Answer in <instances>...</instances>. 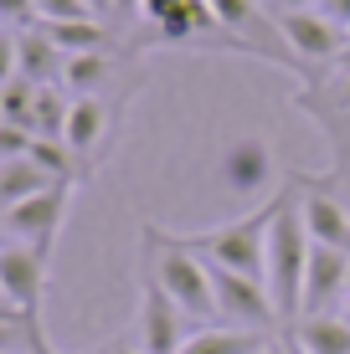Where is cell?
Masks as SVG:
<instances>
[{"instance_id": "obj_1", "label": "cell", "mask_w": 350, "mask_h": 354, "mask_svg": "<svg viewBox=\"0 0 350 354\" xmlns=\"http://www.w3.org/2000/svg\"><path fill=\"white\" fill-rule=\"evenodd\" d=\"M139 272L155 277V283L165 288V298H170L191 324H222L216 319V292H211V267L180 236H170V231H160L150 221L139 226Z\"/></svg>"}, {"instance_id": "obj_2", "label": "cell", "mask_w": 350, "mask_h": 354, "mask_svg": "<svg viewBox=\"0 0 350 354\" xmlns=\"http://www.w3.org/2000/svg\"><path fill=\"white\" fill-rule=\"evenodd\" d=\"M309 247H315V241H309L304 216H299V185L288 180V169H283L279 211H273V226H268V267H263V283H268V298H273V308H279V324L299 319Z\"/></svg>"}, {"instance_id": "obj_3", "label": "cell", "mask_w": 350, "mask_h": 354, "mask_svg": "<svg viewBox=\"0 0 350 354\" xmlns=\"http://www.w3.org/2000/svg\"><path fill=\"white\" fill-rule=\"evenodd\" d=\"M273 211H279V190H273L263 205H252L247 216H232V221H222V226H211V231H191V236H180V241H186V247L196 252L207 267L263 277V267H268V226H273Z\"/></svg>"}, {"instance_id": "obj_4", "label": "cell", "mask_w": 350, "mask_h": 354, "mask_svg": "<svg viewBox=\"0 0 350 354\" xmlns=\"http://www.w3.org/2000/svg\"><path fill=\"white\" fill-rule=\"evenodd\" d=\"M124 113H129V97H72L62 139H67V149L78 154V165H82L88 180H93V169L114 154L119 129H124Z\"/></svg>"}, {"instance_id": "obj_5", "label": "cell", "mask_w": 350, "mask_h": 354, "mask_svg": "<svg viewBox=\"0 0 350 354\" xmlns=\"http://www.w3.org/2000/svg\"><path fill=\"white\" fill-rule=\"evenodd\" d=\"M67 205H72V180H57L52 190H42V195H31V201L0 211V236L42 252V257H52L57 236H62V226H67Z\"/></svg>"}, {"instance_id": "obj_6", "label": "cell", "mask_w": 350, "mask_h": 354, "mask_svg": "<svg viewBox=\"0 0 350 354\" xmlns=\"http://www.w3.org/2000/svg\"><path fill=\"white\" fill-rule=\"evenodd\" d=\"M216 185H222L232 201H258V195L279 190V165H273V149L263 139H232L216 160Z\"/></svg>"}, {"instance_id": "obj_7", "label": "cell", "mask_w": 350, "mask_h": 354, "mask_svg": "<svg viewBox=\"0 0 350 354\" xmlns=\"http://www.w3.org/2000/svg\"><path fill=\"white\" fill-rule=\"evenodd\" d=\"M211 292H216V319H222V324H232V328H263V334H273L279 308H273L268 283H263V277L222 272V267H211Z\"/></svg>"}, {"instance_id": "obj_8", "label": "cell", "mask_w": 350, "mask_h": 354, "mask_svg": "<svg viewBox=\"0 0 350 354\" xmlns=\"http://www.w3.org/2000/svg\"><path fill=\"white\" fill-rule=\"evenodd\" d=\"M46 277H52V257L21 247V241H0V292H6V303L31 324H42Z\"/></svg>"}, {"instance_id": "obj_9", "label": "cell", "mask_w": 350, "mask_h": 354, "mask_svg": "<svg viewBox=\"0 0 350 354\" xmlns=\"http://www.w3.org/2000/svg\"><path fill=\"white\" fill-rule=\"evenodd\" d=\"M191 334H196V328H191V319L165 298V288L155 283V277L139 272V319H134L139 349L144 354H180Z\"/></svg>"}, {"instance_id": "obj_10", "label": "cell", "mask_w": 350, "mask_h": 354, "mask_svg": "<svg viewBox=\"0 0 350 354\" xmlns=\"http://www.w3.org/2000/svg\"><path fill=\"white\" fill-rule=\"evenodd\" d=\"M273 16H279V31L288 52L299 57V67H330L350 52V36L320 10H273Z\"/></svg>"}, {"instance_id": "obj_11", "label": "cell", "mask_w": 350, "mask_h": 354, "mask_svg": "<svg viewBox=\"0 0 350 354\" xmlns=\"http://www.w3.org/2000/svg\"><path fill=\"white\" fill-rule=\"evenodd\" d=\"M288 180L299 185V216H304L309 241L350 252V205L324 185V180H309V175H299V169H288Z\"/></svg>"}, {"instance_id": "obj_12", "label": "cell", "mask_w": 350, "mask_h": 354, "mask_svg": "<svg viewBox=\"0 0 350 354\" xmlns=\"http://www.w3.org/2000/svg\"><path fill=\"white\" fill-rule=\"evenodd\" d=\"M340 298H350V252L345 247H320L315 241V247H309V267H304V303H299V319L335 313Z\"/></svg>"}, {"instance_id": "obj_13", "label": "cell", "mask_w": 350, "mask_h": 354, "mask_svg": "<svg viewBox=\"0 0 350 354\" xmlns=\"http://www.w3.org/2000/svg\"><path fill=\"white\" fill-rule=\"evenodd\" d=\"M16 62H21V77H26V82H62L67 52L42 26H31V31L16 36Z\"/></svg>"}, {"instance_id": "obj_14", "label": "cell", "mask_w": 350, "mask_h": 354, "mask_svg": "<svg viewBox=\"0 0 350 354\" xmlns=\"http://www.w3.org/2000/svg\"><path fill=\"white\" fill-rule=\"evenodd\" d=\"M273 334L263 328H232V324H196L180 354H258Z\"/></svg>"}, {"instance_id": "obj_15", "label": "cell", "mask_w": 350, "mask_h": 354, "mask_svg": "<svg viewBox=\"0 0 350 354\" xmlns=\"http://www.w3.org/2000/svg\"><path fill=\"white\" fill-rule=\"evenodd\" d=\"M288 328H294L288 339H294L304 354H350V324H345V313H315V319H299Z\"/></svg>"}, {"instance_id": "obj_16", "label": "cell", "mask_w": 350, "mask_h": 354, "mask_svg": "<svg viewBox=\"0 0 350 354\" xmlns=\"http://www.w3.org/2000/svg\"><path fill=\"white\" fill-rule=\"evenodd\" d=\"M46 36H52L57 46H62L67 57H82V52H114V31H108V21H36Z\"/></svg>"}, {"instance_id": "obj_17", "label": "cell", "mask_w": 350, "mask_h": 354, "mask_svg": "<svg viewBox=\"0 0 350 354\" xmlns=\"http://www.w3.org/2000/svg\"><path fill=\"white\" fill-rule=\"evenodd\" d=\"M52 185H57V175H46L36 160H6V165H0V211L31 201V195H42Z\"/></svg>"}, {"instance_id": "obj_18", "label": "cell", "mask_w": 350, "mask_h": 354, "mask_svg": "<svg viewBox=\"0 0 350 354\" xmlns=\"http://www.w3.org/2000/svg\"><path fill=\"white\" fill-rule=\"evenodd\" d=\"M36 16L42 21H93V6L88 0H36Z\"/></svg>"}, {"instance_id": "obj_19", "label": "cell", "mask_w": 350, "mask_h": 354, "mask_svg": "<svg viewBox=\"0 0 350 354\" xmlns=\"http://www.w3.org/2000/svg\"><path fill=\"white\" fill-rule=\"evenodd\" d=\"M31 139H36L31 129L0 124V165H6V160H26V154H31Z\"/></svg>"}, {"instance_id": "obj_20", "label": "cell", "mask_w": 350, "mask_h": 354, "mask_svg": "<svg viewBox=\"0 0 350 354\" xmlns=\"http://www.w3.org/2000/svg\"><path fill=\"white\" fill-rule=\"evenodd\" d=\"M0 21H10V26H36V0H0Z\"/></svg>"}, {"instance_id": "obj_21", "label": "cell", "mask_w": 350, "mask_h": 354, "mask_svg": "<svg viewBox=\"0 0 350 354\" xmlns=\"http://www.w3.org/2000/svg\"><path fill=\"white\" fill-rule=\"evenodd\" d=\"M16 77H21V62H16V36L0 31V88H6V82H16Z\"/></svg>"}, {"instance_id": "obj_22", "label": "cell", "mask_w": 350, "mask_h": 354, "mask_svg": "<svg viewBox=\"0 0 350 354\" xmlns=\"http://www.w3.org/2000/svg\"><path fill=\"white\" fill-rule=\"evenodd\" d=\"M315 10H320V16H330L335 26H340V31L350 36V0H320Z\"/></svg>"}, {"instance_id": "obj_23", "label": "cell", "mask_w": 350, "mask_h": 354, "mask_svg": "<svg viewBox=\"0 0 350 354\" xmlns=\"http://www.w3.org/2000/svg\"><path fill=\"white\" fill-rule=\"evenodd\" d=\"M88 354H144V349H139V339H103V344L88 349Z\"/></svg>"}, {"instance_id": "obj_24", "label": "cell", "mask_w": 350, "mask_h": 354, "mask_svg": "<svg viewBox=\"0 0 350 354\" xmlns=\"http://www.w3.org/2000/svg\"><path fill=\"white\" fill-rule=\"evenodd\" d=\"M273 6H279V10H315L320 0H273Z\"/></svg>"}, {"instance_id": "obj_25", "label": "cell", "mask_w": 350, "mask_h": 354, "mask_svg": "<svg viewBox=\"0 0 350 354\" xmlns=\"http://www.w3.org/2000/svg\"><path fill=\"white\" fill-rule=\"evenodd\" d=\"M258 354H288V339H279V334H273V339H268V344H263Z\"/></svg>"}, {"instance_id": "obj_26", "label": "cell", "mask_w": 350, "mask_h": 354, "mask_svg": "<svg viewBox=\"0 0 350 354\" xmlns=\"http://www.w3.org/2000/svg\"><path fill=\"white\" fill-rule=\"evenodd\" d=\"M93 6V16H114V0H88Z\"/></svg>"}, {"instance_id": "obj_27", "label": "cell", "mask_w": 350, "mask_h": 354, "mask_svg": "<svg viewBox=\"0 0 350 354\" xmlns=\"http://www.w3.org/2000/svg\"><path fill=\"white\" fill-rule=\"evenodd\" d=\"M288 354H304V349H299V344H294V339H288Z\"/></svg>"}, {"instance_id": "obj_28", "label": "cell", "mask_w": 350, "mask_h": 354, "mask_svg": "<svg viewBox=\"0 0 350 354\" xmlns=\"http://www.w3.org/2000/svg\"><path fill=\"white\" fill-rule=\"evenodd\" d=\"M0 124H6V108H0Z\"/></svg>"}, {"instance_id": "obj_29", "label": "cell", "mask_w": 350, "mask_h": 354, "mask_svg": "<svg viewBox=\"0 0 350 354\" xmlns=\"http://www.w3.org/2000/svg\"><path fill=\"white\" fill-rule=\"evenodd\" d=\"M345 324H350V308H345Z\"/></svg>"}]
</instances>
